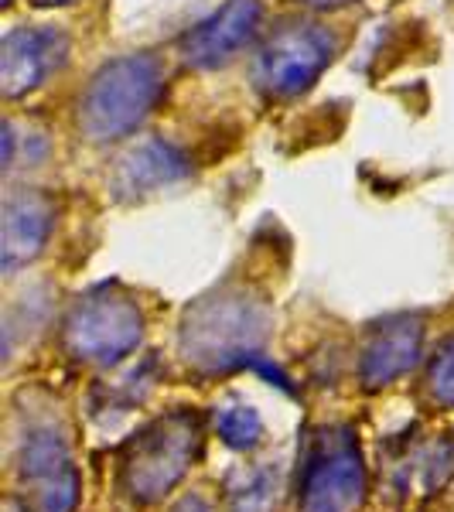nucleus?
<instances>
[{
	"mask_svg": "<svg viewBox=\"0 0 454 512\" xmlns=\"http://www.w3.org/2000/svg\"><path fill=\"white\" fill-rule=\"evenodd\" d=\"M270 335V308L246 291L198 297L178 328V352L198 373H233L260 359Z\"/></svg>",
	"mask_w": 454,
	"mask_h": 512,
	"instance_id": "obj_1",
	"label": "nucleus"
},
{
	"mask_svg": "<svg viewBox=\"0 0 454 512\" xmlns=\"http://www.w3.org/2000/svg\"><path fill=\"white\" fill-rule=\"evenodd\" d=\"M164 93V69L154 55H123L89 79L79 99V130L93 144L120 140L151 117Z\"/></svg>",
	"mask_w": 454,
	"mask_h": 512,
	"instance_id": "obj_2",
	"label": "nucleus"
},
{
	"mask_svg": "<svg viewBox=\"0 0 454 512\" xmlns=\"http://www.w3.org/2000/svg\"><path fill=\"white\" fill-rule=\"evenodd\" d=\"M202 424L192 410H171L137 431L120 454V485L140 506L161 502L192 468Z\"/></svg>",
	"mask_w": 454,
	"mask_h": 512,
	"instance_id": "obj_3",
	"label": "nucleus"
},
{
	"mask_svg": "<svg viewBox=\"0 0 454 512\" xmlns=\"http://www.w3.org/2000/svg\"><path fill=\"white\" fill-rule=\"evenodd\" d=\"M65 349L72 359L93 366H117L144 338V315L137 301L113 284H99L82 294L62 325Z\"/></svg>",
	"mask_w": 454,
	"mask_h": 512,
	"instance_id": "obj_4",
	"label": "nucleus"
},
{
	"mask_svg": "<svg viewBox=\"0 0 454 512\" xmlns=\"http://www.w3.org/2000/svg\"><path fill=\"white\" fill-rule=\"evenodd\" d=\"M366 499V465H362L356 431L349 424L325 427L311 437L301 465V512H359Z\"/></svg>",
	"mask_w": 454,
	"mask_h": 512,
	"instance_id": "obj_5",
	"label": "nucleus"
},
{
	"mask_svg": "<svg viewBox=\"0 0 454 512\" xmlns=\"http://www.w3.org/2000/svg\"><path fill=\"white\" fill-rule=\"evenodd\" d=\"M338 41L328 28L311 21H291L270 35L253 62V82L270 99H294L318 82L332 65Z\"/></svg>",
	"mask_w": 454,
	"mask_h": 512,
	"instance_id": "obj_6",
	"label": "nucleus"
},
{
	"mask_svg": "<svg viewBox=\"0 0 454 512\" xmlns=\"http://www.w3.org/2000/svg\"><path fill=\"white\" fill-rule=\"evenodd\" d=\"M18 478L28 512H72L79 502V472L69 441L52 424H31L18 444Z\"/></svg>",
	"mask_w": 454,
	"mask_h": 512,
	"instance_id": "obj_7",
	"label": "nucleus"
},
{
	"mask_svg": "<svg viewBox=\"0 0 454 512\" xmlns=\"http://www.w3.org/2000/svg\"><path fill=\"white\" fill-rule=\"evenodd\" d=\"M69 62V38L59 28H14L0 41V93L18 99L45 86Z\"/></svg>",
	"mask_w": 454,
	"mask_h": 512,
	"instance_id": "obj_8",
	"label": "nucleus"
},
{
	"mask_svg": "<svg viewBox=\"0 0 454 512\" xmlns=\"http://www.w3.org/2000/svg\"><path fill=\"white\" fill-rule=\"evenodd\" d=\"M263 4L260 0H226L212 18L195 24L181 38V59L192 69H219L233 62L260 31Z\"/></svg>",
	"mask_w": 454,
	"mask_h": 512,
	"instance_id": "obj_9",
	"label": "nucleus"
},
{
	"mask_svg": "<svg viewBox=\"0 0 454 512\" xmlns=\"http://www.w3.org/2000/svg\"><path fill=\"white\" fill-rule=\"evenodd\" d=\"M55 226V202L38 188H18L0 212V267L4 274L28 267L45 250Z\"/></svg>",
	"mask_w": 454,
	"mask_h": 512,
	"instance_id": "obj_10",
	"label": "nucleus"
},
{
	"mask_svg": "<svg viewBox=\"0 0 454 512\" xmlns=\"http://www.w3.org/2000/svg\"><path fill=\"white\" fill-rule=\"evenodd\" d=\"M192 175V161L181 147L168 144V140H140L137 147H130L127 154L117 161L110 178V188L120 202H137L161 188L175 185V181Z\"/></svg>",
	"mask_w": 454,
	"mask_h": 512,
	"instance_id": "obj_11",
	"label": "nucleus"
},
{
	"mask_svg": "<svg viewBox=\"0 0 454 512\" xmlns=\"http://www.w3.org/2000/svg\"><path fill=\"white\" fill-rule=\"evenodd\" d=\"M420 345H424V318L420 315H393L376 332L369 335L366 349H362L359 376L369 390L390 386L393 379L407 376L420 359Z\"/></svg>",
	"mask_w": 454,
	"mask_h": 512,
	"instance_id": "obj_12",
	"label": "nucleus"
},
{
	"mask_svg": "<svg viewBox=\"0 0 454 512\" xmlns=\"http://www.w3.org/2000/svg\"><path fill=\"white\" fill-rule=\"evenodd\" d=\"M280 468L277 465H253L229 475L226 499L229 512H274L280 502Z\"/></svg>",
	"mask_w": 454,
	"mask_h": 512,
	"instance_id": "obj_13",
	"label": "nucleus"
},
{
	"mask_svg": "<svg viewBox=\"0 0 454 512\" xmlns=\"http://www.w3.org/2000/svg\"><path fill=\"white\" fill-rule=\"evenodd\" d=\"M216 431L226 441V448L233 451H250L260 444L263 437V420L253 407L246 403H226L216 410Z\"/></svg>",
	"mask_w": 454,
	"mask_h": 512,
	"instance_id": "obj_14",
	"label": "nucleus"
},
{
	"mask_svg": "<svg viewBox=\"0 0 454 512\" xmlns=\"http://www.w3.org/2000/svg\"><path fill=\"white\" fill-rule=\"evenodd\" d=\"M414 472L420 475L424 492H437L444 482H448V475L454 472V448L444 441H437V444H431V448L417 451Z\"/></svg>",
	"mask_w": 454,
	"mask_h": 512,
	"instance_id": "obj_15",
	"label": "nucleus"
},
{
	"mask_svg": "<svg viewBox=\"0 0 454 512\" xmlns=\"http://www.w3.org/2000/svg\"><path fill=\"white\" fill-rule=\"evenodd\" d=\"M427 383H431V393L437 403L444 407H454V338L437 349L431 369H427Z\"/></svg>",
	"mask_w": 454,
	"mask_h": 512,
	"instance_id": "obj_16",
	"label": "nucleus"
},
{
	"mask_svg": "<svg viewBox=\"0 0 454 512\" xmlns=\"http://www.w3.org/2000/svg\"><path fill=\"white\" fill-rule=\"evenodd\" d=\"M171 512H212V506L202 499V495H185V499H181Z\"/></svg>",
	"mask_w": 454,
	"mask_h": 512,
	"instance_id": "obj_17",
	"label": "nucleus"
},
{
	"mask_svg": "<svg viewBox=\"0 0 454 512\" xmlns=\"http://www.w3.org/2000/svg\"><path fill=\"white\" fill-rule=\"evenodd\" d=\"M304 7H315V11H338V7H349L352 0H301Z\"/></svg>",
	"mask_w": 454,
	"mask_h": 512,
	"instance_id": "obj_18",
	"label": "nucleus"
},
{
	"mask_svg": "<svg viewBox=\"0 0 454 512\" xmlns=\"http://www.w3.org/2000/svg\"><path fill=\"white\" fill-rule=\"evenodd\" d=\"M28 4H35V7H65V4H72V0H28Z\"/></svg>",
	"mask_w": 454,
	"mask_h": 512,
	"instance_id": "obj_19",
	"label": "nucleus"
}]
</instances>
